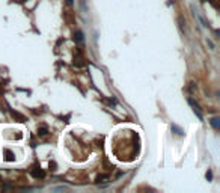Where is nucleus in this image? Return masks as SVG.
I'll list each match as a JSON object with an SVG mask.
<instances>
[{"label":"nucleus","instance_id":"nucleus-1","mask_svg":"<svg viewBox=\"0 0 220 193\" xmlns=\"http://www.w3.org/2000/svg\"><path fill=\"white\" fill-rule=\"evenodd\" d=\"M30 175L33 177V178H36V180H42L44 177H45V172L42 171V169H41V166L39 164H33L32 166V169H30Z\"/></svg>","mask_w":220,"mask_h":193},{"label":"nucleus","instance_id":"nucleus-2","mask_svg":"<svg viewBox=\"0 0 220 193\" xmlns=\"http://www.w3.org/2000/svg\"><path fill=\"white\" fill-rule=\"evenodd\" d=\"M188 103H190V106L193 107V112L196 113V116H198L201 121H204V116H202V112H201V107H199V104H198L196 101H194L193 98H190V100H188Z\"/></svg>","mask_w":220,"mask_h":193},{"label":"nucleus","instance_id":"nucleus-3","mask_svg":"<svg viewBox=\"0 0 220 193\" xmlns=\"http://www.w3.org/2000/svg\"><path fill=\"white\" fill-rule=\"evenodd\" d=\"M3 154L6 155V160H8V161H15V155H14V152H12L11 150H8V148L3 150Z\"/></svg>","mask_w":220,"mask_h":193},{"label":"nucleus","instance_id":"nucleus-4","mask_svg":"<svg viewBox=\"0 0 220 193\" xmlns=\"http://www.w3.org/2000/svg\"><path fill=\"white\" fill-rule=\"evenodd\" d=\"M210 122H211V125H213L216 130H219V128H220V121H219V118H213V119L210 121Z\"/></svg>","mask_w":220,"mask_h":193},{"label":"nucleus","instance_id":"nucleus-5","mask_svg":"<svg viewBox=\"0 0 220 193\" xmlns=\"http://www.w3.org/2000/svg\"><path fill=\"white\" fill-rule=\"evenodd\" d=\"M74 41H77V42H83V33H82L80 30H77V32L74 33Z\"/></svg>","mask_w":220,"mask_h":193},{"label":"nucleus","instance_id":"nucleus-6","mask_svg":"<svg viewBox=\"0 0 220 193\" xmlns=\"http://www.w3.org/2000/svg\"><path fill=\"white\" fill-rule=\"evenodd\" d=\"M11 115H12L14 118H18L20 122H24V121H26V118H24L23 115H20V113H17V112H11Z\"/></svg>","mask_w":220,"mask_h":193},{"label":"nucleus","instance_id":"nucleus-7","mask_svg":"<svg viewBox=\"0 0 220 193\" xmlns=\"http://www.w3.org/2000/svg\"><path fill=\"white\" fill-rule=\"evenodd\" d=\"M47 133H48V130H47V127H45V125H42V127H39V128H38V134H39V136H45Z\"/></svg>","mask_w":220,"mask_h":193},{"label":"nucleus","instance_id":"nucleus-8","mask_svg":"<svg viewBox=\"0 0 220 193\" xmlns=\"http://www.w3.org/2000/svg\"><path fill=\"white\" fill-rule=\"evenodd\" d=\"M172 130H174V131H177V134H180V136H182V134H184V131H182L180 127H177V125H172Z\"/></svg>","mask_w":220,"mask_h":193},{"label":"nucleus","instance_id":"nucleus-9","mask_svg":"<svg viewBox=\"0 0 220 193\" xmlns=\"http://www.w3.org/2000/svg\"><path fill=\"white\" fill-rule=\"evenodd\" d=\"M103 180H109V175H98V177H96V183H100Z\"/></svg>","mask_w":220,"mask_h":193},{"label":"nucleus","instance_id":"nucleus-10","mask_svg":"<svg viewBox=\"0 0 220 193\" xmlns=\"http://www.w3.org/2000/svg\"><path fill=\"white\" fill-rule=\"evenodd\" d=\"M207 180H210V181L213 180V174L211 172H207Z\"/></svg>","mask_w":220,"mask_h":193},{"label":"nucleus","instance_id":"nucleus-11","mask_svg":"<svg viewBox=\"0 0 220 193\" xmlns=\"http://www.w3.org/2000/svg\"><path fill=\"white\" fill-rule=\"evenodd\" d=\"M54 190H66V187H56Z\"/></svg>","mask_w":220,"mask_h":193}]
</instances>
